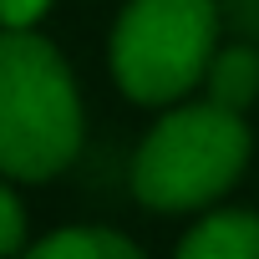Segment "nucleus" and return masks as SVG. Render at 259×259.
Here are the masks:
<instances>
[{
	"mask_svg": "<svg viewBox=\"0 0 259 259\" xmlns=\"http://www.w3.org/2000/svg\"><path fill=\"white\" fill-rule=\"evenodd\" d=\"M81 143V107L61 56L31 36H0V173L51 178Z\"/></svg>",
	"mask_w": 259,
	"mask_h": 259,
	"instance_id": "f257e3e1",
	"label": "nucleus"
},
{
	"mask_svg": "<svg viewBox=\"0 0 259 259\" xmlns=\"http://www.w3.org/2000/svg\"><path fill=\"white\" fill-rule=\"evenodd\" d=\"M249 158V133L234 107L198 102L153 127L138 153L133 188L153 208H193L224 193Z\"/></svg>",
	"mask_w": 259,
	"mask_h": 259,
	"instance_id": "f03ea898",
	"label": "nucleus"
},
{
	"mask_svg": "<svg viewBox=\"0 0 259 259\" xmlns=\"http://www.w3.org/2000/svg\"><path fill=\"white\" fill-rule=\"evenodd\" d=\"M219 36L213 0H133L112 36V66L133 102H173L188 92Z\"/></svg>",
	"mask_w": 259,
	"mask_h": 259,
	"instance_id": "7ed1b4c3",
	"label": "nucleus"
},
{
	"mask_svg": "<svg viewBox=\"0 0 259 259\" xmlns=\"http://www.w3.org/2000/svg\"><path fill=\"white\" fill-rule=\"evenodd\" d=\"M183 259H259V219L254 213H213L178 244Z\"/></svg>",
	"mask_w": 259,
	"mask_h": 259,
	"instance_id": "20e7f679",
	"label": "nucleus"
},
{
	"mask_svg": "<svg viewBox=\"0 0 259 259\" xmlns=\"http://www.w3.org/2000/svg\"><path fill=\"white\" fill-rule=\"evenodd\" d=\"M208 87H213V102H224V107H234V112L249 107L254 92H259V56H254L249 46L219 51L213 66H208Z\"/></svg>",
	"mask_w": 259,
	"mask_h": 259,
	"instance_id": "39448f33",
	"label": "nucleus"
},
{
	"mask_svg": "<svg viewBox=\"0 0 259 259\" xmlns=\"http://www.w3.org/2000/svg\"><path fill=\"white\" fill-rule=\"evenodd\" d=\"M36 254L41 259H133L138 249L107 229H61V234L41 239Z\"/></svg>",
	"mask_w": 259,
	"mask_h": 259,
	"instance_id": "423d86ee",
	"label": "nucleus"
},
{
	"mask_svg": "<svg viewBox=\"0 0 259 259\" xmlns=\"http://www.w3.org/2000/svg\"><path fill=\"white\" fill-rule=\"evenodd\" d=\"M21 244V203H16V193L0 183V254H11Z\"/></svg>",
	"mask_w": 259,
	"mask_h": 259,
	"instance_id": "0eeeda50",
	"label": "nucleus"
},
{
	"mask_svg": "<svg viewBox=\"0 0 259 259\" xmlns=\"http://www.w3.org/2000/svg\"><path fill=\"white\" fill-rule=\"evenodd\" d=\"M46 11V0H0V26L11 31H31V21Z\"/></svg>",
	"mask_w": 259,
	"mask_h": 259,
	"instance_id": "6e6552de",
	"label": "nucleus"
}]
</instances>
